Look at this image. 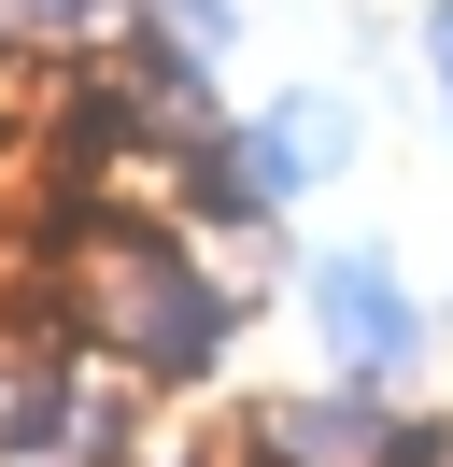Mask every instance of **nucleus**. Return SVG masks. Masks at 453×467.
Here are the masks:
<instances>
[{
	"mask_svg": "<svg viewBox=\"0 0 453 467\" xmlns=\"http://www.w3.org/2000/svg\"><path fill=\"white\" fill-rule=\"evenodd\" d=\"M71 340L100 354V368H128L142 397H184V382H213L226 340H241V284H226L170 213H128V227H100L71 255Z\"/></svg>",
	"mask_w": 453,
	"mask_h": 467,
	"instance_id": "f257e3e1",
	"label": "nucleus"
},
{
	"mask_svg": "<svg viewBox=\"0 0 453 467\" xmlns=\"http://www.w3.org/2000/svg\"><path fill=\"white\" fill-rule=\"evenodd\" d=\"M298 312H311V340H326V368H340V382H383V397L439 354V312L411 297V269H396L383 241L311 255V269H298Z\"/></svg>",
	"mask_w": 453,
	"mask_h": 467,
	"instance_id": "f03ea898",
	"label": "nucleus"
},
{
	"mask_svg": "<svg viewBox=\"0 0 453 467\" xmlns=\"http://www.w3.org/2000/svg\"><path fill=\"white\" fill-rule=\"evenodd\" d=\"M411 439H425V410H396L383 382H298V397H269L255 410V439H241V467H411Z\"/></svg>",
	"mask_w": 453,
	"mask_h": 467,
	"instance_id": "7ed1b4c3",
	"label": "nucleus"
},
{
	"mask_svg": "<svg viewBox=\"0 0 453 467\" xmlns=\"http://www.w3.org/2000/svg\"><path fill=\"white\" fill-rule=\"evenodd\" d=\"M226 156H241L255 213L283 227L326 171H354V99H340V86H283V99H255V114H226Z\"/></svg>",
	"mask_w": 453,
	"mask_h": 467,
	"instance_id": "20e7f679",
	"label": "nucleus"
},
{
	"mask_svg": "<svg viewBox=\"0 0 453 467\" xmlns=\"http://www.w3.org/2000/svg\"><path fill=\"white\" fill-rule=\"evenodd\" d=\"M85 340H28L0 326V467H71L85 453Z\"/></svg>",
	"mask_w": 453,
	"mask_h": 467,
	"instance_id": "39448f33",
	"label": "nucleus"
},
{
	"mask_svg": "<svg viewBox=\"0 0 453 467\" xmlns=\"http://www.w3.org/2000/svg\"><path fill=\"white\" fill-rule=\"evenodd\" d=\"M15 29H28V43H128L142 0H15Z\"/></svg>",
	"mask_w": 453,
	"mask_h": 467,
	"instance_id": "423d86ee",
	"label": "nucleus"
},
{
	"mask_svg": "<svg viewBox=\"0 0 453 467\" xmlns=\"http://www.w3.org/2000/svg\"><path fill=\"white\" fill-rule=\"evenodd\" d=\"M142 29H170V43H198V57H226V43H241V0H142Z\"/></svg>",
	"mask_w": 453,
	"mask_h": 467,
	"instance_id": "0eeeda50",
	"label": "nucleus"
},
{
	"mask_svg": "<svg viewBox=\"0 0 453 467\" xmlns=\"http://www.w3.org/2000/svg\"><path fill=\"white\" fill-rule=\"evenodd\" d=\"M425 71H439V128H453V0H425Z\"/></svg>",
	"mask_w": 453,
	"mask_h": 467,
	"instance_id": "6e6552de",
	"label": "nucleus"
},
{
	"mask_svg": "<svg viewBox=\"0 0 453 467\" xmlns=\"http://www.w3.org/2000/svg\"><path fill=\"white\" fill-rule=\"evenodd\" d=\"M411 467H453V410H425V439H411Z\"/></svg>",
	"mask_w": 453,
	"mask_h": 467,
	"instance_id": "1a4fd4ad",
	"label": "nucleus"
},
{
	"mask_svg": "<svg viewBox=\"0 0 453 467\" xmlns=\"http://www.w3.org/2000/svg\"><path fill=\"white\" fill-rule=\"evenodd\" d=\"M156 467H198V453H156Z\"/></svg>",
	"mask_w": 453,
	"mask_h": 467,
	"instance_id": "9d476101",
	"label": "nucleus"
},
{
	"mask_svg": "<svg viewBox=\"0 0 453 467\" xmlns=\"http://www.w3.org/2000/svg\"><path fill=\"white\" fill-rule=\"evenodd\" d=\"M0 29H15V0H0Z\"/></svg>",
	"mask_w": 453,
	"mask_h": 467,
	"instance_id": "9b49d317",
	"label": "nucleus"
}]
</instances>
